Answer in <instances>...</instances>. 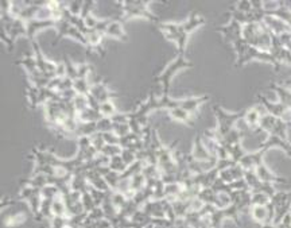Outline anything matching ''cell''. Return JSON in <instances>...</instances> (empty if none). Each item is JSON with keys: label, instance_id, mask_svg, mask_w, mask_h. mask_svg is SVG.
Segmentation results:
<instances>
[{"label": "cell", "instance_id": "obj_1", "mask_svg": "<svg viewBox=\"0 0 291 228\" xmlns=\"http://www.w3.org/2000/svg\"><path fill=\"white\" fill-rule=\"evenodd\" d=\"M205 25V18L197 11L190 14L189 19H186L183 23H158V29L162 31L164 38L174 42L178 49V55H185L186 45L190 34L194 33L197 29Z\"/></svg>", "mask_w": 291, "mask_h": 228}, {"label": "cell", "instance_id": "obj_2", "mask_svg": "<svg viewBox=\"0 0 291 228\" xmlns=\"http://www.w3.org/2000/svg\"><path fill=\"white\" fill-rule=\"evenodd\" d=\"M232 46L235 49V51H236V66H239V68L251 61H260L273 65L277 70L279 69L280 65L275 61V58L273 57V54L269 51H263L260 49H258V47L251 46L244 40L237 41L236 44H233Z\"/></svg>", "mask_w": 291, "mask_h": 228}, {"label": "cell", "instance_id": "obj_3", "mask_svg": "<svg viewBox=\"0 0 291 228\" xmlns=\"http://www.w3.org/2000/svg\"><path fill=\"white\" fill-rule=\"evenodd\" d=\"M243 40L263 51H269L273 47V34L263 22H252L243 26Z\"/></svg>", "mask_w": 291, "mask_h": 228}, {"label": "cell", "instance_id": "obj_4", "mask_svg": "<svg viewBox=\"0 0 291 228\" xmlns=\"http://www.w3.org/2000/svg\"><path fill=\"white\" fill-rule=\"evenodd\" d=\"M213 112L216 115V119H217V127L215 130H209L211 134L220 141L224 137L230 134L231 131H233L236 128L237 122H240L245 116V111H240V112H226L225 109L221 108L218 104L213 105Z\"/></svg>", "mask_w": 291, "mask_h": 228}, {"label": "cell", "instance_id": "obj_5", "mask_svg": "<svg viewBox=\"0 0 291 228\" xmlns=\"http://www.w3.org/2000/svg\"><path fill=\"white\" fill-rule=\"evenodd\" d=\"M150 0L143 2V0H135V2H117L123 8V16H121V22H127L130 19L134 18H142L147 19L149 22L158 23V18L153 12L150 11Z\"/></svg>", "mask_w": 291, "mask_h": 228}, {"label": "cell", "instance_id": "obj_6", "mask_svg": "<svg viewBox=\"0 0 291 228\" xmlns=\"http://www.w3.org/2000/svg\"><path fill=\"white\" fill-rule=\"evenodd\" d=\"M192 66H193V64H192L189 60H186L185 55H177L174 61H171L170 64L166 66L163 72L160 73L159 76L154 79V80L157 81L160 87H162V94H160V96H169L171 80L174 79L175 74H177L179 70H182V69L192 68Z\"/></svg>", "mask_w": 291, "mask_h": 228}, {"label": "cell", "instance_id": "obj_7", "mask_svg": "<svg viewBox=\"0 0 291 228\" xmlns=\"http://www.w3.org/2000/svg\"><path fill=\"white\" fill-rule=\"evenodd\" d=\"M287 130L288 124L284 120L279 119L277 116L269 115L268 112L264 113L259 124V131L267 132V135H277V137L282 138V139H287Z\"/></svg>", "mask_w": 291, "mask_h": 228}, {"label": "cell", "instance_id": "obj_8", "mask_svg": "<svg viewBox=\"0 0 291 228\" xmlns=\"http://www.w3.org/2000/svg\"><path fill=\"white\" fill-rule=\"evenodd\" d=\"M55 30H57V36H55L54 45L58 44L64 36H72L73 40H76L77 42H80V44H82L85 47H87V40H85V36L78 31V29H76V27L70 23V21L68 19V16H66V10L65 14H64V18L57 22V27H55Z\"/></svg>", "mask_w": 291, "mask_h": 228}, {"label": "cell", "instance_id": "obj_9", "mask_svg": "<svg viewBox=\"0 0 291 228\" xmlns=\"http://www.w3.org/2000/svg\"><path fill=\"white\" fill-rule=\"evenodd\" d=\"M31 46H33L34 58H35L36 65L39 68L40 73H42L45 77L50 79V80L51 79H55V77H57V68H58V64H55V62L50 61V60H48V58L45 57L42 50H40L39 44H38L36 41H33V42H31Z\"/></svg>", "mask_w": 291, "mask_h": 228}, {"label": "cell", "instance_id": "obj_10", "mask_svg": "<svg viewBox=\"0 0 291 228\" xmlns=\"http://www.w3.org/2000/svg\"><path fill=\"white\" fill-rule=\"evenodd\" d=\"M20 199L26 200L27 204H29L30 210L34 214V216L39 215L40 205H42V201H44V197H42V189L35 188V186H27V185H23L20 188V192H19Z\"/></svg>", "mask_w": 291, "mask_h": 228}, {"label": "cell", "instance_id": "obj_11", "mask_svg": "<svg viewBox=\"0 0 291 228\" xmlns=\"http://www.w3.org/2000/svg\"><path fill=\"white\" fill-rule=\"evenodd\" d=\"M258 100L259 104H262L269 115L277 116L279 119L284 120L288 126H291V111L283 103L269 102L268 99H267L266 96H263V94H258Z\"/></svg>", "mask_w": 291, "mask_h": 228}, {"label": "cell", "instance_id": "obj_12", "mask_svg": "<svg viewBox=\"0 0 291 228\" xmlns=\"http://www.w3.org/2000/svg\"><path fill=\"white\" fill-rule=\"evenodd\" d=\"M264 113H267L266 108L259 103L258 105H254L251 108L245 109V116H244L243 122L247 126L248 131L259 132V124H260V120H262Z\"/></svg>", "mask_w": 291, "mask_h": 228}, {"label": "cell", "instance_id": "obj_13", "mask_svg": "<svg viewBox=\"0 0 291 228\" xmlns=\"http://www.w3.org/2000/svg\"><path fill=\"white\" fill-rule=\"evenodd\" d=\"M218 33H221L224 40L230 44H236L237 41L243 40V26L235 19H231V22L225 26L217 27Z\"/></svg>", "mask_w": 291, "mask_h": 228}, {"label": "cell", "instance_id": "obj_14", "mask_svg": "<svg viewBox=\"0 0 291 228\" xmlns=\"http://www.w3.org/2000/svg\"><path fill=\"white\" fill-rule=\"evenodd\" d=\"M92 98L95 99L98 104H104V103L111 102V99L116 98L117 94L113 93L111 89L108 88V84L102 83V81H97L93 85H91V89H89V93Z\"/></svg>", "mask_w": 291, "mask_h": 228}, {"label": "cell", "instance_id": "obj_15", "mask_svg": "<svg viewBox=\"0 0 291 228\" xmlns=\"http://www.w3.org/2000/svg\"><path fill=\"white\" fill-rule=\"evenodd\" d=\"M259 148H262L266 153H268L271 148H280L288 158H291V143L286 139L277 137V135H268Z\"/></svg>", "mask_w": 291, "mask_h": 228}, {"label": "cell", "instance_id": "obj_16", "mask_svg": "<svg viewBox=\"0 0 291 228\" xmlns=\"http://www.w3.org/2000/svg\"><path fill=\"white\" fill-rule=\"evenodd\" d=\"M262 22L266 25L269 33L275 36L291 33V26L284 22V21H282V19L275 18V16H264Z\"/></svg>", "mask_w": 291, "mask_h": 228}, {"label": "cell", "instance_id": "obj_17", "mask_svg": "<svg viewBox=\"0 0 291 228\" xmlns=\"http://www.w3.org/2000/svg\"><path fill=\"white\" fill-rule=\"evenodd\" d=\"M266 154L267 153L264 151V150H262V148H259L258 151L255 153H247V154L241 158L239 165L243 167L244 170H255L260 163L264 162V156H266Z\"/></svg>", "mask_w": 291, "mask_h": 228}, {"label": "cell", "instance_id": "obj_18", "mask_svg": "<svg viewBox=\"0 0 291 228\" xmlns=\"http://www.w3.org/2000/svg\"><path fill=\"white\" fill-rule=\"evenodd\" d=\"M255 172L258 174V177L260 178V181L267 182V184L275 185V184H287L288 182L284 177H280L278 174L273 173L264 162L260 163V165L255 169Z\"/></svg>", "mask_w": 291, "mask_h": 228}, {"label": "cell", "instance_id": "obj_19", "mask_svg": "<svg viewBox=\"0 0 291 228\" xmlns=\"http://www.w3.org/2000/svg\"><path fill=\"white\" fill-rule=\"evenodd\" d=\"M190 156L193 157L194 160L197 161H213L217 160L216 157H213L209 153V150L206 148V146L204 145V141H202V135H196L194 138L193 143V150L190 153Z\"/></svg>", "mask_w": 291, "mask_h": 228}, {"label": "cell", "instance_id": "obj_20", "mask_svg": "<svg viewBox=\"0 0 291 228\" xmlns=\"http://www.w3.org/2000/svg\"><path fill=\"white\" fill-rule=\"evenodd\" d=\"M244 176H245V170L237 163L235 166H231L228 169H224V170L220 172L218 178L226 182V184H231V182L239 181V180H244Z\"/></svg>", "mask_w": 291, "mask_h": 228}, {"label": "cell", "instance_id": "obj_21", "mask_svg": "<svg viewBox=\"0 0 291 228\" xmlns=\"http://www.w3.org/2000/svg\"><path fill=\"white\" fill-rule=\"evenodd\" d=\"M140 210H142L146 215H149L150 217H154V219H166V214H164L162 200H159V201H158V200H150Z\"/></svg>", "mask_w": 291, "mask_h": 228}, {"label": "cell", "instance_id": "obj_22", "mask_svg": "<svg viewBox=\"0 0 291 228\" xmlns=\"http://www.w3.org/2000/svg\"><path fill=\"white\" fill-rule=\"evenodd\" d=\"M104 35L111 36V38H116V40L119 41L128 40L127 34L124 31L123 23H121V21H119V19H112V21H111V23H109L108 27H107L106 33H104Z\"/></svg>", "mask_w": 291, "mask_h": 228}, {"label": "cell", "instance_id": "obj_23", "mask_svg": "<svg viewBox=\"0 0 291 228\" xmlns=\"http://www.w3.org/2000/svg\"><path fill=\"white\" fill-rule=\"evenodd\" d=\"M269 89L275 92V93L278 94V98H279V102L283 103V104L291 111V89L286 88L284 85H282V84H275V83H273L269 85Z\"/></svg>", "mask_w": 291, "mask_h": 228}, {"label": "cell", "instance_id": "obj_24", "mask_svg": "<svg viewBox=\"0 0 291 228\" xmlns=\"http://www.w3.org/2000/svg\"><path fill=\"white\" fill-rule=\"evenodd\" d=\"M169 115H170L171 119L177 120V122H181V123L186 124V126H193V120H192V115H190L188 111H185L183 108H174L169 111Z\"/></svg>", "mask_w": 291, "mask_h": 228}, {"label": "cell", "instance_id": "obj_25", "mask_svg": "<svg viewBox=\"0 0 291 228\" xmlns=\"http://www.w3.org/2000/svg\"><path fill=\"white\" fill-rule=\"evenodd\" d=\"M271 204H273L275 210L279 208V206L291 204V191H287V192H286V191H278V192L271 197Z\"/></svg>", "mask_w": 291, "mask_h": 228}, {"label": "cell", "instance_id": "obj_26", "mask_svg": "<svg viewBox=\"0 0 291 228\" xmlns=\"http://www.w3.org/2000/svg\"><path fill=\"white\" fill-rule=\"evenodd\" d=\"M198 199H200L204 204H209V205L215 206L216 201H217V193H216L212 188H205L200 192Z\"/></svg>", "mask_w": 291, "mask_h": 228}, {"label": "cell", "instance_id": "obj_27", "mask_svg": "<svg viewBox=\"0 0 291 228\" xmlns=\"http://www.w3.org/2000/svg\"><path fill=\"white\" fill-rule=\"evenodd\" d=\"M73 105L76 108L77 115L81 113L82 111H85L87 108H89V99H88V94H76V98L73 99Z\"/></svg>", "mask_w": 291, "mask_h": 228}, {"label": "cell", "instance_id": "obj_28", "mask_svg": "<svg viewBox=\"0 0 291 228\" xmlns=\"http://www.w3.org/2000/svg\"><path fill=\"white\" fill-rule=\"evenodd\" d=\"M27 216H26L25 212H16V214H12L10 215L8 217L4 219V225H7V227H12V225H18V224H22L25 223Z\"/></svg>", "mask_w": 291, "mask_h": 228}, {"label": "cell", "instance_id": "obj_29", "mask_svg": "<svg viewBox=\"0 0 291 228\" xmlns=\"http://www.w3.org/2000/svg\"><path fill=\"white\" fill-rule=\"evenodd\" d=\"M108 167L111 169V170L117 172V173H124V172L128 169L127 165L124 163L123 158H121V154L120 156H116V157H113V158H111Z\"/></svg>", "mask_w": 291, "mask_h": 228}, {"label": "cell", "instance_id": "obj_30", "mask_svg": "<svg viewBox=\"0 0 291 228\" xmlns=\"http://www.w3.org/2000/svg\"><path fill=\"white\" fill-rule=\"evenodd\" d=\"M271 203V197L266 193H252L251 205H268Z\"/></svg>", "mask_w": 291, "mask_h": 228}, {"label": "cell", "instance_id": "obj_31", "mask_svg": "<svg viewBox=\"0 0 291 228\" xmlns=\"http://www.w3.org/2000/svg\"><path fill=\"white\" fill-rule=\"evenodd\" d=\"M100 113L102 115V118H113L115 115H117V111L115 108V105L111 102L104 103V104H100Z\"/></svg>", "mask_w": 291, "mask_h": 228}, {"label": "cell", "instance_id": "obj_32", "mask_svg": "<svg viewBox=\"0 0 291 228\" xmlns=\"http://www.w3.org/2000/svg\"><path fill=\"white\" fill-rule=\"evenodd\" d=\"M121 153H123V148L120 146H112V145H106L102 147L101 150V154L107 156L108 158H113V157L116 156H120Z\"/></svg>", "mask_w": 291, "mask_h": 228}, {"label": "cell", "instance_id": "obj_33", "mask_svg": "<svg viewBox=\"0 0 291 228\" xmlns=\"http://www.w3.org/2000/svg\"><path fill=\"white\" fill-rule=\"evenodd\" d=\"M91 141L93 147H95L98 153H101L102 147L107 145L106 141H104V138H102V132H96V134L92 135Z\"/></svg>", "mask_w": 291, "mask_h": 228}, {"label": "cell", "instance_id": "obj_34", "mask_svg": "<svg viewBox=\"0 0 291 228\" xmlns=\"http://www.w3.org/2000/svg\"><path fill=\"white\" fill-rule=\"evenodd\" d=\"M82 205H84V210L85 212H92V211L96 208V204H95V200L92 197L91 192H87L82 195Z\"/></svg>", "mask_w": 291, "mask_h": 228}, {"label": "cell", "instance_id": "obj_35", "mask_svg": "<svg viewBox=\"0 0 291 228\" xmlns=\"http://www.w3.org/2000/svg\"><path fill=\"white\" fill-rule=\"evenodd\" d=\"M66 6H68L70 14L80 16L82 12V7H84V2H69V3H66Z\"/></svg>", "mask_w": 291, "mask_h": 228}, {"label": "cell", "instance_id": "obj_36", "mask_svg": "<svg viewBox=\"0 0 291 228\" xmlns=\"http://www.w3.org/2000/svg\"><path fill=\"white\" fill-rule=\"evenodd\" d=\"M237 11L243 12V14H251L254 7H252V2H248V0H243V2H237L236 7H235Z\"/></svg>", "mask_w": 291, "mask_h": 228}, {"label": "cell", "instance_id": "obj_37", "mask_svg": "<svg viewBox=\"0 0 291 228\" xmlns=\"http://www.w3.org/2000/svg\"><path fill=\"white\" fill-rule=\"evenodd\" d=\"M102 138H104L107 145L120 146V138L117 137L116 134H113V132H102Z\"/></svg>", "mask_w": 291, "mask_h": 228}, {"label": "cell", "instance_id": "obj_38", "mask_svg": "<svg viewBox=\"0 0 291 228\" xmlns=\"http://www.w3.org/2000/svg\"><path fill=\"white\" fill-rule=\"evenodd\" d=\"M112 224H111V221L108 219H101V220L96 221V223H92L91 225H88L85 228H111Z\"/></svg>", "mask_w": 291, "mask_h": 228}, {"label": "cell", "instance_id": "obj_39", "mask_svg": "<svg viewBox=\"0 0 291 228\" xmlns=\"http://www.w3.org/2000/svg\"><path fill=\"white\" fill-rule=\"evenodd\" d=\"M155 228H177L175 225H173V227H155Z\"/></svg>", "mask_w": 291, "mask_h": 228}]
</instances>
